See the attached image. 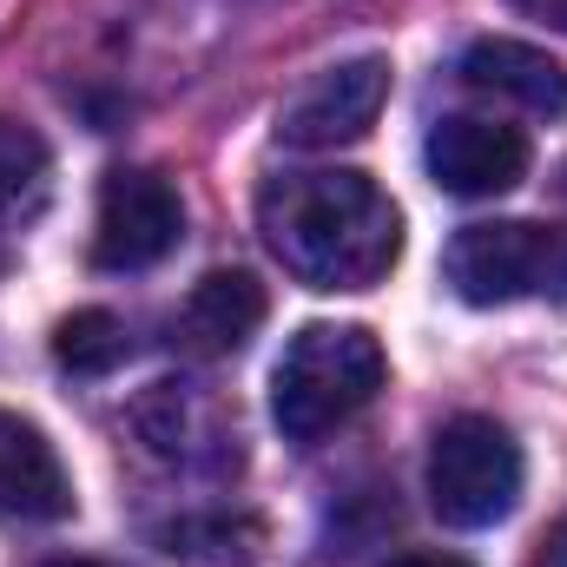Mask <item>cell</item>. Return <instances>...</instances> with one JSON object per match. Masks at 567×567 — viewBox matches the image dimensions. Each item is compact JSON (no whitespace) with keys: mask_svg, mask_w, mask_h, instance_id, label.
I'll list each match as a JSON object with an SVG mask.
<instances>
[{"mask_svg":"<svg viewBox=\"0 0 567 567\" xmlns=\"http://www.w3.org/2000/svg\"><path fill=\"white\" fill-rule=\"evenodd\" d=\"M258 231L271 258L310 290H370L390 278L403 251V218L390 192L343 165L271 178L258 192Z\"/></svg>","mask_w":567,"mask_h":567,"instance_id":"cell-1","label":"cell"},{"mask_svg":"<svg viewBox=\"0 0 567 567\" xmlns=\"http://www.w3.org/2000/svg\"><path fill=\"white\" fill-rule=\"evenodd\" d=\"M390 363L363 323H303L271 370V423L284 442H323L363 403H377Z\"/></svg>","mask_w":567,"mask_h":567,"instance_id":"cell-2","label":"cell"},{"mask_svg":"<svg viewBox=\"0 0 567 567\" xmlns=\"http://www.w3.org/2000/svg\"><path fill=\"white\" fill-rule=\"evenodd\" d=\"M522 449L488 416H455L429 442V508L449 528H495L522 502Z\"/></svg>","mask_w":567,"mask_h":567,"instance_id":"cell-3","label":"cell"},{"mask_svg":"<svg viewBox=\"0 0 567 567\" xmlns=\"http://www.w3.org/2000/svg\"><path fill=\"white\" fill-rule=\"evenodd\" d=\"M449 290L462 303H522V297H567V231L528 225V218H495V225H462L449 238Z\"/></svg>","mask_w":567,"mask_h":567,"instance_id":"cell-4","label":"cell"},{"mask_svg":"<svg viewBox=\"0 0 567 567\" xmlns=\"http://www.w3.org/2000/svg\"><path fill=\"white\" fill-rule=\"evenodd\" d=\"M178 238H185V205L158 172H140V165L106 172L100 212H93V258L106 271H152L158 258L178 251Z\"/></svg>","mask_w":567,"mask_h":567,"instance_id":"cell-5","label":"cell"},{"mask_svg":"<svg viewBox=\"0 0 567 567\" xmlns=\"http://www.w3.org/2000/svg\"><path fill=\"white\" fill-rule=\"evenodd\" d=\"M390 100V60L383 53H363V60H343V66H323L290 106L278 113V140L297 152H330V145H350L377 126Z\"/></svg>","mask_w":567,"mask_h":567,"instance_id":"cell-6","label":"cell"},{"mask_svg":"<svg viewBox=\"0 0 567 567\" xmlns=\"http://www.w3.org/2000/svg\"><path fill=\"white\" fill-rule=\"evenodd\" d=\"M429 178L455 198H502L528 178V140L502 120H475V113H455V120H435L429 126Z\"/></svg>","mask_w":567,"mask_h":567,"instance_id":"cell-7","label":"cell"},{"mask_svg":"<svg viewBox=\"0 0 567 567\" xmlns=\"http://www.w3.org/2000/svg\"><path fill=\"white\" fill-rule=\"evenodd\" d=\"M0 515L7 522H60L73 515V475L60 449L13 410H0Z\"/></svg>","mask_w":567,"mask_h":567,"instance_id":"cell-8","label":"cell"},{"mask_svg":"<svg viewBox=\"0 0 567 567\" xmlns=\"http://www.w3.org/2000/svg\"><path fill=\"white\" fill-rule=\"evenodd\" d=\"M265 323V284L251 271H212V278L192 284V297L178 303L172 317V337L192 350V357H231L258 337Z\"/></svg>","mask_w":567,"mask_h":567,"instance_id":"cell-9","label":"cell"},{"mask_svg":"<svg viewBox=\"0 0 567 567\" xmlns=\"http://www.w3.org/2000/svg\"><path fill=\"white\" fill-rule=\"evenodd\" d=\"M462 80L528 113H567V66L528 40H475L462 53Z\"/></svg>","mask_w":567,"mask_h":567,"instance_id":"cell-10","label":"cell"},{"mask_svg":"<svg viewBox=\"0 0 567 567\" xmlns=\"http://www.w3.org/2000/svg\"><path fill=\"white\" fill-rule=\"evenodd\" d=\"M47 178H53L47 140L20 120H0V238L33 225V212L47 205Z\"/></svg>","mask_w":567,"mask_h":567,"instance_id":"cell-11","label":"cell"},{"mask_svg":"<svg viewBox=\"0 0 567 567\" xmlns=\"http://www.w3.org/2000/svg\"><path fill=\"white\" fill-rule=\"evenodd\" d=\"M126 350H133V337H126V323H120L113 310H73V317L53 330V357H60V370H73V377H106V370L126 363Z\"/></svg>","mask_w":567,"mask_h":567,"instance_id":"cell-12","label":"cell"},{"mask_svg":"<svg viewBox=\"0 0 567 567\" xmlns=\"http://www.w3.org/2000/svg\"><path fill=\"white\" fill-rule=\"evenodd\" d=\"M515 13H528V20H542V27H555L567 33V0H508Z\"/></svg>","mask_w":567,"mask_h":567,"instance_id":"cell-13","label":"cell"},{"mask_svg":"<svg viewBox=\"0 0 567 567\" xmlns=\"http://www.w3.org/2000/svg\"><path fill=\"white\" fill-rule=\"evenodd\" d=\"M390 567H468L462 555H403V561H390Z\"/></svg>","mask_w":567,"mask_h":567,"instance_id":"cell-14","label":"cell"},{"mask_svg":"<svg viewBox=\"0 0 567 567\" xmlns=\"http://www.w3.org/2000/svg\"><path fill=\"white\" fill-rule=\"evenodd\" d=\"M542 567H567V522L555 528V542H548V555H542Z\"/></svg>","mask_w":567,"mask_h":567,"instance_id":"cell-15","label":"cell"},{"mask_svg":"<svg viewBox=\"0 0 567 567\" xmlns=\"http://www.w3.org/2000/svg\"><path fill=\"white\" fill-rule=\"evenodd\" d=\"M47 567H106V561H47Z\"/></svg>","mask_w":567,"mask_h":567,"instance_id":"cell-16","label":"cell"},{"mask_svg":"<svg viewBox=\"0 0 567 567\" xmlns=\"http://www.w3.org/2000/svg\"><path fill=\"white\" fill-rule=\"evenodd\" d=\"M561 192H567V185H561Z\"/></svg>","mask_w":567,"mask_h":567,"instance_id":"cell-17","label":"cell"}]
</instances>
